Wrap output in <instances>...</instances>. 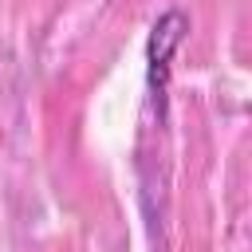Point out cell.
Returning <instances> with one entry per match:
<instances>
[{"label": "cell", "mask_w": 252, "mask_h": 252, "mask_svg": "<svg viewBox=\"0 0 252 252\" xmlns=\"http://www.w3.org/2000/svg\"><path fill=\"white\" fill-rule=\"evenodd\" d=\"M189 35V16L181 8H165L154 24H150V39H146V87L150 98L161 106L165 102V87H169V67L177 47Z\"/></svg>", "instance_id": "1"}]
</instances>
